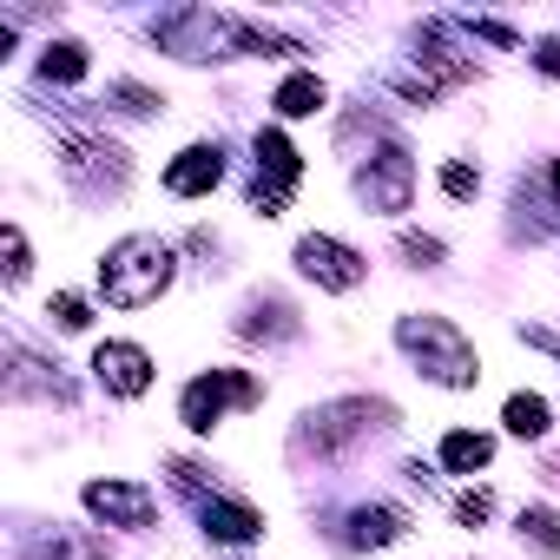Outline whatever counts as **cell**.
<instances>
[{"label":"cell","mask_w":560,"mask_h":560,"mask_svg":"<svg viewBox=\"0 0 560 560\" xmlns=\"http://www.w3.org/2000/svg\"><path fill=\"white\" fill-rule=\"evenodd\" d=\"M494 462V442L488 435H475V429H448L442 435V468L448 475H475V468H488Z\"/></svg>","instance_id":"obj_11"},{"label":"cell","mask_w":560,"mask_h":560,"mask_svg":"<svg viewBox=\"0 0 560 560\" xmlns=\"http://www.w3.org/2000/svg\"><path fill=\"white\" fill-rule=\"evenodd\" d=\"M298 270L311 277V284H324V291H357L370 264H363V257H357L350 244H337V237L311 231V237L298 244Z\"/></svg>","instance_id":"obj_4"},{"label":"cell","mask_w":560,"mask_h":560,"mask_svg":"<svg viewBox=\"0 0 560 560\" xmlns=\"http://www.w3.org/2000/svg\"><path fill=\"white\" fill-rule=\"evenodd\" d=\"M402 527H409L402 508H363L350 540H357V547H389V540H402Z\"/></svg>","instance_id":"obj_13"},{"label":"cell","mask_w":560,"mask_h":560,"mask_svg":"<svg viewBox=\"0 0 560 560\" xmlns=\"http://www.w3.org/2000/svg\"><path fill=\"white\" fill-rule=\"evenodd\" d=\"M47 317H60V330H86V324H93V317H86V304H80V298H67V291L47 304Z\"/></svg>","instance_id":"obj_19"},{"label":"cell","mask_w":560,"mask_h":560,"mask_svg":"<svg viewBox=\"0 0 560 560\" xmlns=\"http://www.w3.org/2000/svg\"><path fill=\"white\" fill-rule=\"evenodd\" d=\"M521 540H534L547 560H560V514L553 508H521Z\"/></svg>","instance_id":"obj_16"},{"label":"cell","mask_w":560,"mask_h":560,"mask_svg":"<svg viewBox=\"0 0 560 560\" xmlns=\"http://www.w3.org/2000/svg\"><path fill=\"white\" fill-rule=\"evenodd\" d=\"M409 191H416V165H409V152L402 145H383L376 159H370V172H363V198H370V211H409Z\"/></svg>","instance_id":"obj_6"},{"label":"cell","mask_w":560,"mask_h":560,"mask_svg":"<svg viewBox=\"0 0 560 560\" xmlns=\"http://www.w3.org/2000/svg\"><path fill=\"white\" fill-rule=\"evenodd\" d=\"M231 402H257V383L244 376V370H211V376H198L191 389H185V402H178V416H185V429H211Z\"/></svg>","instance_id":"obj_3"},{"label":"cell","mask_w":560,"mask_h":560,"mask_svg":"<svg viewBox=\"0 0 560 560\" xmlns=\"http://www.w3.org/2000/svg\"><path fill=\"white\" fill-rule=\"evenodd\" d=\"M547 172H553V185H560V165H547Z\"/></svg>","instance_id":"obj_23"},{"label":"cell","mask_w":560,"mask_h":560,"mask_svg":"<svg viewBox=\"0 0 560 560\" xmlns=\"http://www.w3.org/2000/svg\"><path fill=\"white\" fill-rule=\"evenodd\" d=\"M205 534L224 540V547H244V540L264 534V514L244 508V501H205Z\"/></svg>","instance_id":"obj_10"},{"label":"cell","mask_w":560,"mask_h":560,"mask_svg":"<svg viewBox=\"0 0 560 560\" xmlns=\"http://www.w3.org/2000/svg\"><path fill=\"white\" fill-rule=\"evenodd\" d=\"M396 343H402V350L422 363V376H435L442 389H475V376H481L468 337H462L448 317H402V324H396Z\"/></svg>","instance_id":"obj_2"},{"label":"cell","mask_w":560,"mask_h":560,"mask_svg":"<svg viewBox=\"0 0 560 560\" xmlns=\"http://www.w3.org/2000/svg\"><path fill=\"white\" fill-rule=\"evenodd\" d=\"M277 113H284V119H311L317 106H324V80L317 73H291L284 86H277V100H270Z\"/></svg>","instance_id":"obj_12"},{"label":"cell","mask_w":560,"mask_h":560,"mask_svg":"<svg viewBox=\"0 0 560 560\" xmlns=\"http://www.w3.org/2000/svg\"><path fill=\"white\" fill-rule=\"evenodd\" d=\"M218 178H224V152H218V145H185V152L165 165V191H172V198H205Z\"/></svg>","instance_id":"obj_9"},{"label":"cell","mask_w":560,"mask_h":560,"mask_svg":"<svg viewBox=\"0 0 560 560\" xmlns=\"http://www.w3.org/2000/svg\"><path fill=\"white\" fill-rule=\"evenodd\" d=\"M113 100H119L126 113H159V106H165L159 93H145V86H132V80H119V86H113Z\"/></svg>","instance_id":"obj_17"},{"label":"cell","mask_w":560,"mask_h":560,"mask_svg":"<svg viewBox=\"0 0 560 560\" xmlns=\"http://www.w3.org/2000/svg\"><path fill=\"white\" fill-rule=\"evenodd\" d=\"M34 264H27V237H21V224H8V284H21Z\"/></svg>","instance_id":"obj_20"},{"label":"cell","mask_w":560,"mask_h":560,"mask_svg":"<svg viewBox=\"0 0 560 560\" xmlns=\"http://www.w3.org/2000/svg\"><path fill=\"white\" fill-rule=\"evenodd\" d=\"M501 422H508V435L534 442V435H547V402H540V396H508Z\"/></svg>","instance_id":"obj_15"},{"label":"cell","mask_w":560,"mask_h":560,"mask_svg":"<svg viewBox=\"0 0 560 560\" xmlns=\"http://www.w3.org/2000/svg\"><path fill=\"white\" fill-rule=\"evenodd\" d=\"M165 284H172V244L152 237V231L119 237V244L106 250V264H100V291H106V304H119V311L159 304Z\"/></svg>","instance_id":"obj_1"},{"label":"cell","mask_w":560,"mask_h":560,"mask_svg":"<svg viewBox=\"0 0 560 560\" xmlns=\"http://www.w3.org/2000/svg\"><path fill=\"white\" fill-rule=\"evenodd\" d=\"M298 145L284 139V132H257V211L264 218H277V205L291 198V185H298Z\"/></svg>","instance_id":"obj_5"},{"label":"cell","mask_w":560,"mask_h":560,"mask_svg":"<svg viewBox=\"0 0 560 560\" xmlns=\"http://www.w3.org/2000/svg\"><path fill=\"white\" fill-rule=\"evenodd\" d=\"M93 370H100V383L113 396H145L152 389V357L139 343H100L93 350Z\"/></svg>","instance_id":"obj_8"},{"label":"cell","mask_w":560,"mask_h":560,"mask_svg":"<svg viewBox=\"0 0 560 560\" xmlns=\"http://www.w3.org/2000/svg\"><path fill=\"white\" fill-rule=\"evenodd\" d=\"M488 508H494V501L475 488V494H462V501H455V521H462V527H481V521H488Z\"/></svg>","instance_id":"obj_22"},{"label":"cell","mask_w":560,"mask_h":560,"mask_svg":"<svg viewBox=\"0 0 560 560\" xmlns=\"http://www.w3.org/2000/svg\"><path fill=\"white\" fill-rule=\"evenodd\" d=\"M402 257H416V264H442V237H422V231H409V237H402Z\"/></svg>","instance_id":"obj_21"},{"label":"cell","mask_w":560,"mask_h":560,"mask_svg":"<svg viewBox=\"0 0 560 560\" xmlns=\"http://www.w3.org/2000/svg\"><path fill=\"white\" fill-rule=\"evenodd\" d=\"M86 508L100 514V521H113V527H145L152 521V488H139V481H86Z\"/></svg>","instance_id":"obj_7"},{"label":"cell","mask_w":560,"mask_h":560,"mask_svg":"<svg viewBox=\"0 0 560 560\" xmlns=\"http://www.w3.org/2000/svg\"><path fill=\"white\" fill-rule=\"evenodd\" d=\"M442 191H448V198H475V191H481V172H468V165H442Z\"/></svg>","instance_id":"obj_18"},{"label":"cell","mask_w":560,"mask_h":560,"mask_svg":"<svg viewBox=\"0 0 560 560\" xmlns=\"http://www.w3.org/2000/svg\"><path fill=\"white\" fill-rule=\"evenodd\" d=\"M40 73H47V80H60V86L86 80V47H80V40H54V47L40 54Z\"/></svg>","instance_id":"obj_14"}]
</instances>
